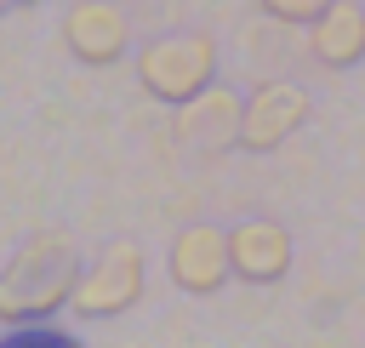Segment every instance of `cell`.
<instances>
[{"label": "cell", "instance_id": "5b68a950", "mask_svg": "<svg viewBox=\"0 0 365 348\" xmlns=\"http://www.w3.org/2000/svg\"><path fill=\"white\" fill-rule=\"evenodd\" d=\"M165 268H171V285L188 291V297L222 291V280H234L228 228H217V222H188V228H177V240H171V251H165Z\"/></svg>", "mask_w": 365, "mask_h": 348}, {"label": "cell", "instance_id": "8fae6325", "mask_svg": "<svg viewBox=\"0 0 365 348\" xmlns=\"http://www.w3.org/2000/svg\"><path fill=\"white\" fill-rule=\"evenodd\" d=\"M23 6H34V0H0V17H6V11H23Z\"/></svg>", "mask_w": 365, "mask_h": 348}, {"label": "cell", "instance_id": "6da1fadb", "mask_svg": "<svg viewBox=\"0 0 365 348\" xmlns=\"http://www.w3.org/2000/svg\"><path fill=\"white\" fill-rule=\"evenodd\" d=\"M74 280H80L74 240L68 234H34L0 268V325H34V319L63 314Z\"/></svg>", "mask_w": 365, "mask_h": 348}, {"label": "cell", "instance_id": "7a4b0ae2", "mask_svg": "<svg viewBox=\"0 0 365 348\" xmlns=\"http://www.w3.org/2000/svg\"><path fill=\"white\" fill-rule=\"evenodd\" d=\"M217 80V40L211 34H160L137 51V86L154 103H188Z\"/></svg>", "mask_w": 365, "mask_h": 348}, {"label": "cell", "instance_id": "277c9868", "mask_svg": "<svg viewBox=\"0 0 365 348\" xmlns=\"http://www.w3.org/2000/svg\"><path fill=\"white\" fill-rule=\"evenodd\" d=\"M308 114H314L308 86H297V80H268V86H257V91L245 97L240 148H245V154H268V148H279L291 131H302Z\"/></svg>", "mask_w": 365, "mask_h": 348}, {"label": "cell", "instance_id": "3957f363", "mask_svg": "<svg viewBox=\"0 0 365 348\" xmlns=\"http://www.w3.org/2000/svg\"><path fill=\"white\" fill-rule=\"evenodd\" d=\"M143 285H148V268H143V251L131 240L108 245L91 268H80L74 291H68V314L74 319H114V314H131L143 302Z\"/></svg>", "mask_w": 365, "mask_h": 348}, {"label": "cell", "instance_id": "52a82bcc", "mask_svg": "<svg viewBox=\"0 0 365 348\" xmlns=\"http://www.w3.org/2000/svg\"><path fill=\"white\" fill-rule=\"evenodd\" d=\"M291 251H297L291 245V228L274 222V217H245V222L228 228V262H234V280H245V285L285 280Z\"/></svg>", "mask_w": 365, "mask_h": 348}, {"label": "cell", "instance_id": "ba28073f", "mask_svg": "<svg viewBox=\"0 0 365 348\" xmlns=\"http://www.w3.org/2000/svg\"><path fill=\"white\" fill-rule=\"evenodd\" d=\"M240 114H245V97L211 80L205 91H194L188 103H177V126H171V131H177L188 148L217 154V148H240Z\"/></svg>", "mask_w": 365, "mask_h": 348}, {"label": "cell", "instance_id": "9c48e42d", "mask_svg": "<svg viewBox=\"0 0 365 348\" xmlns=\"http://www.w3.org/2000/svg\"><path fill=\"white\" fill-rule=\"evenodd\" d=\"M308 51L325 68H354L365 57V6L359 0H331L308 23Z\"/></svg>", "mask_w": 365, "mask_h": 348}, {"label": "cell", "instance_id": "30bf717a", "mask_svg": "<svg viewBox=\"0 0 365 348\" xmlns=\"http://www.w3.org/2000/svg\"><path fill=\"white\" fill-rule=\"evenodd\" d=\"M257 6H262L274 23H314L331 0H257Z\"/></svg>", "mask_w": 365, "mask_h": 348}, {"label": "cell", "instance_id": "8992f818", "mask_svg": "<svg viewBox=\"0 0 365 348\" xmlns=\"http://www.w3.org/2000/svg\"><path fill=\"white\" fill-rule=\"evenodd\" d=\"M63 46H68V57H80L91 68L120 63L131 46V17L114 0H74L63 17Z\"/></svg>", "mask_w": 365, "mask_h": 348}]
</instances>
